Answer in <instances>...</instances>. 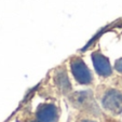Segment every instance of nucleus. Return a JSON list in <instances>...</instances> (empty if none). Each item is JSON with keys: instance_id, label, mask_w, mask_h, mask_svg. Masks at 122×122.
<instances>
[{"instance_id": "nucleus-1", "label": "nucleus", "mask_w": 122, "mask_h": 122, "mask_svg": "<svg viewBox=\"0 0 122 122\" xmlns=\"http://www.w3.org/2000/svg\"><path fill=\"white\" fill-rule=\"evenodd\" d=\"M70 71H71L74 78L76 79V81L80 84L89 85L92 83V72L90 71V69L88 68V66L81 58L74 57L70 61Z\"/></svg>"}, {"instance_id": "nucleus-2", "label": "nucleus", "mask_w": 122, "mask_h": 122, "mask_svg": "<svg viewBox=\"0 0 122 122\" xmlns=\"http://www.w3.org/2000/svg\"><path fill=\"white\" fill-rule=\"evenodd\" d=\"M102 105L107 111L111 113L122 112V93L116 89H110L104 94L102 98Z\"/></svg>"}, {"instance_id": "nucleus-3", "label": "nucleus", "mask_w": 122, "mask_h": 122, "mask_svg": "<svg viewBox=\"0 0 122 122\" xmlns=\"http://www.w3.org/2000/svg\"><path fill=\"white\" fill-rule=\"evenodd\" d=\"M37 120L39 122H57L60 118L58 108L52 103L41 104L36 111Z\"/></svg>"}, {"instance_id": "nucleus-4", "label": "nucleus", "mask_w": 122, "mask_h": 122, "mask_svg": "<svg viewBox=\"0 0 122 122\" xmlns=\"http://www.w3.org/2000/svg\"><path fill=\"white\" fill-rule=\"evenodd\" d=\"M92 62L95 68V71L101 77H109L112 74V67L109 63L108 58L99 52H94L92 54Z\"/></svg>"}, {"instance_id": "nucleus-5", "label": "nucleus", "mask_w": 122, "mask_h": 122, "mask_svg": "<svg viewBox=\"0 0 122 122\" xmlns=\"http://www.w3.org/2000/svg\"><path fill=\"white\" fill-rule=\"evenodd\" d=\"M54 81H55V84L57 85V88L64 93L70 91V89H71V84H70V81L68 79V75L64 69H58L56 71L55 76H54Z\"/></svg>"}, {"instance_id": "nucleus-6", "label": "nucleus", "mask_w": 122, "mask_h": 122, "mask_svg": "<svg viewBox=\"0 0 122 122\" xmlns=\"http://www.w3.org/2000/svg\"><path fill=\"white\" fill-rule=\"evenodd\" d=\"M115 69L117 70L118 72H120V74H122V58H120V60H118L117 62L115 63Z\"/></svg>"}, {"instance_id": "nucleus-7", "label": "nucleus", "mask_w": 122, "mask_h": 122, "mask_svg": "<svg viewBox=\"0 0 122 122\" xmlns=\"http://www.w3.org/2000/svg\"><path fill=\"white\" fill-rule=\"evenodd\" d=\"M80 122H95V121H93V120H88V119H85V120H81Z\"/></svg>"}, {"instance_id": "nucleus-8", "label": "nucleus", "mask_w": 122, "mask_h": 122, "mask_svg": "<svg viewBox=\"0 0 122 122\" xmlns=\"http://www.w3.org/2000/svg\"><path fill=\"white\" fill-rule=\"evenodd\" d=\"M28 122H39V121H28Z\"/></svg>"}]
</instances>
